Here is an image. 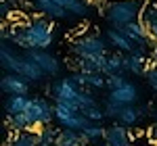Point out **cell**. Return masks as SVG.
<instances>
[{"instance_id":"obj_1","label":"cell","mask_w":157,"mask_h":146,"mask_svg":"<svg viewBox=\"0 0 157 146\" xmlns=\"http://www.w3.org/2000/svg\"><path fill=\"white\" fill-rule=\"evenodd\" d=\"M2 42H11L23 50H48L55 38V27L46 17L34 15L25 23L13 25L11 29H2Z\"/></svg>"},{"instance_id":"obj_2","label":"cell","mask_w":157,"mask_h":146,"mask_svg":"<svg viewBox=\"0 0 157 146\" xmlns=\"http://www.w3.org/2000/svg\"><path fill=\"white\" fill-rule=\"evenodd\" d=\"M147 0H115L105 4V17L111 27L124 29L130 23L140 21V15L145 9Z\"/></svg>"},{"instance_id":"obj_3","label":"cell","mask_w":157,"mask_h":146,"mask_svg":"<svg viewBox=\"0 0 157 146\" xmlns=\"http://www.w3.org/2000/svg\"><path fill=\"white\" fill-rule=\"evenodd\" d=\"M107 38H101L98 34H84L75 38L71 44V52L75 59H94V57H105L107 54Z\"/></svg>"},{"instance_id":"obj_4","label":"cell","mask_w":157,"mask_h":146,"mask_svg":"<svg viewBox=\"0 0 157 146\" xmlns=\"http://www.w3.org/2000/svg\"><path fill=\"white\" fill-rule=\"evenodd\" d=\"M50 92H52V96H55V102L67 104V107H71V109H78L80 96H82L84 90L75 84L71 77H63V79H57L55 84L50 86Z\"/></svg>"},{"instance_id":"obj_5","label":"cell","mask_w":157,"mask_h":146,"mask_svg":"<svg viewBox=\"0 0 157 146\" xmlns=\"http://www.w3.org/2000/svg\"><path fill=\"white\" fill-rule=\"evenodd\" d=\"M27 119L32 123V127L38 130V127H44V125H50L52 119H55V107L50 104L46 98L42 96H34L29 100V107L25 111Z\"/></svg>"},{"instance_id":"obj_6","label":"cell","mask_w":157,"mask_h":146,"mask_svg":"<svg viewBox=\"0 0 157 146\" xmlns=\"http://www.w3.org/2000/svg\"><path fill=\"white\" fill-rule=\"evenodd\" d=\"M55 121L59 123L63 130H75V132H82L92 123L86 119V115L82 111L71 109L67 104H59V102H55Z\"/></svg>"},{"instance_id":"obj_7","label":"cell","mask_w":157,"mask_h":146,"mask_svg":"<svg viewBox=\"0 0 157 146\" xmlns=\"http://www.w3.org/2000/svg\"><path fill=\"white\" fill-rule=\"evenodd\" d=\"M25 57L29 61H34L44 71L46 77H57L61 73V63L57 57H52L48 50H25Z\"/></svg>"},{"instance_id":"obj_8","label":"cell","mask_w":157,"mask_h":146,"mask_svg":"<svg viewBox=\"0 0 157 146\" xmlns=\"http://www.w3.org/2000/svg\"><path fill=\"white\" fill-rule=\"evenodd\" d=\"M105 144L107 146H134V132L130 127L113 123L105 132Z\"/></svg>"},{"instance_id":"obj_9","label":"cell","mask_w":157,"mask_h":146,"mask_svg":"<svg viewBox=\"0 0 157 146\" xmlns=\"http://www.w3.org/2000/svg\"><path fill=\"white\" fill-rule=\"evenodd\" d=\"M0 90L9 96H27L29 92V82L17 75V73H4L0 79Z\"/></svg>"},{"instance_id":"obj_10","label":"cell","mask_w":157,"mask_h":146,"mask_svg":"<svg viewBox=\"0 0 157 146\" xmlns=\"http://www.w3.org/2000/svg\"><path fill=\"white\" fill-rule=\"evenodd\" d=\"M138 94H140V92H138L136 84L126 82L121 88L113 90V92H109V100L117 102V104H121V107H134L136 100H138Z\"/></svg>"},{"instance_id":"obj_11","label":"cell","mask_w":157,"mask_h":146,"mask_svg":"<svg viewBox=\"0 0 157 146\" xmlns=\"http://www.w3.org/2000/svg\"><path fill=\"white\" fill-rule=\"evenodd\" d=\"M21 63H23V57H19L15 50L11 48L9 42H2L0 44V65L6 73H21Z\"/></svg>"},{"instance_id":"obj_12","label":"cell","mask_w":157,"mask_h":146,"mask_svg":"<svg viewBox=\"0 0 157 146\" xmlns=\"http://www.w3.org/2000/svg\"><path fill=\"white\" fill-rule=\"evenodd\" d=\"M140 23L145 25L151 42H157V0H147L140 15Z\"/></svg>"},{"instance_id":"obj_13","label":"cell","mask_w":157,"mask_h":146,"mask_svg":"<svg viewBox=\"0 0 157 146\" xmlns=\"http://www.w3.org/2000/svg\"><path fill=\"white\" fill-rule=\"evenodd\" d=\"M105 38H107V42L111 46H115V48L120 50V52H134L136 46H134L132 42H130V38L126 36L121 29H115V27H109L107 31H105Z\"/></svg>"},{"instance_id":"obj_14","label":"cell","mask_w":157,"mask_h":146,"mask_svg":"<svg viewBox=\"0 0 157 146\" xmlns=\"http://www.w3.org/2000/svg\"><path fill=\"white\" fill-rule=\"evenodd\" d=\"M34 6H36L38 15L42 17H48V19H65L69 13L65 11L63 6H59L55 0H34Z\"/></svg>"},{"instance_id":"obj_15","label":"cell","mask_w":157,"mask_h":146,"mask_svg":"<svg viewBox=\"0 0 157 146\" xmlns=\"http://www.w3.org/2000/svg\"><path fill=\"white\" fill-rule=\"evenodd\" d=\"M126 67H128V73H134V75H145L149 65H147V57L143 52H130L126 54Z\"/></svg>"},{"instance_id":"obj_16","label":"cell","mask_w":157,"mask_h":146,"mask_svg":"<svg viewBox=\"0 0 157 146\" xmlns=\"http://www.w3.org/2000/svg\"><path fill=\"white\" fill-rule=\"evenodd\" d=\"M145 115H147V109H145V107H126V109L121 111L117 123L126 125V127H134V125L140 121Z\"/></svg>"},{"instance_id":"obj_17","label":"cell","mask_w":157,"mask_h":146,"mask_svg":"<svg viewBox=\"0 0 157 146\" xmlns=\"http://www.w3.org/2000/svg\"><path fill=\"white\" fill-rule=\"evenodd\" d=\"M29 100H32L29 96H9L6 102H4V113H6V117L25 113L27 107H29Z\"/></svg>"},{"instance_id":"obj_18","label":"cell","mask_w":157,"mask_h":146,"mask_svg":"<svg viewBox=\"0 0 157 146\" xmlns=\"http://www.w3.org/2000/svg\"><path fill=\"white\" fill-rule=\"evenodd\" d=\"M105 75H126L128 73V67H126V57L121 54V52H115V54H109L107 59V67H105Z\"/></svg>"},{"instance_id":"obj_19","label":"cell","mask_w":157,"mask_h":146,"mask_svg":"<svg viewBox=\"0 0 157 146\" xmlns=\"http://www.w3.org/2000/svg\"><path fill=\"white\" fill-rule=\"evenodd\" d=\"M21 77H25L27 82H42L46 75H44V71L38 67L34 61H29L27 57H23V63H21V73H19Z\"/></svg>"},{"instance_id":"obj_20","label":"cell","mask_w":157,"mask_h":146,"mask_svg":"<svg viewBox=\"0 0 157 146\" xmlns=\"http://www.w3.org/2000/svg\"><path fill=\"white\" fill-rule=\"evenodd\" d=\"M9 146H40L38 144L36 130L29 132H13L9 138Z\"/></svg>"},{"instance_id":"obj_21","label":"cell","mask_w":157,"mask_h":146,"mask_svg":"<svg viewBox=\"0 0 157 146\" xmlns=\"http://www.w3.org/2000/svg\"><path fill=\"white\" fill-rule=\"evenodd\" d=\"M59 127H55L52 123L44 125V127H38L36 136H38V144L40 146H55L57 144V138H59Z\"/></svg>"},{"instance_id":"obj_22","label":"cell","mask_w":157,"mask_h":146,"mask_svg":"<svg viewBox=\"0 0 157 146\" xmlns=\"http://www.w3.org/2000/svg\"><path fill=\"white\" fill-rule=\"evenodd\" d=\"M84 144L86 142H84L82 132H75V130H61L55 146H84Z\"/></svg>"},{"instance_id":"obj_23","label":"cell","mask_w":157,"mask_h":146,"mask_svg":"<svg viewBox=\"0 0 157 146\" xmlns=\"http://www.w3.org/2000/svg\"><path fill=\"white\" fill-rule=\"evenodd\" d=\"M6 127H9L11 132H29V130H34L25 113H21V115H13V117H6Z\"/></svg>"},{"instance_id":"obj_24","label":"cell","mask_w":157,"mask_h":146,"mask_svg":"<svg viewBox=\"0 0 157 146\" xmlns=\"http://www.w3.org/2000/svg\"><path fill=\"white\" fill-rule=\"evenodd\" d=\"M105 132L107 127H103L101 123H90L86 130H82V136H84V142H97V140H105Z\"/></svg>"},{"instance_id":"obj_25","label":"cell","mask_w":157,"mask_h":146,"mask_svg":"<svg viewBox=\"0 0 157 146\" xmlns=\"http://www.w3.org/2000/svg\"><path fill=\"white\" fill-rule=\"evenodd\" d=\"M59 6H63L67 13H71V15H86V11H88V6H86L84 0H55Z\"/></svg>"},{"instance_id":"obj_26","label":"cell","mask_w":157,"mask_h":146,"mask_svg":"<svg viewBox=\"0 0 157 146\" xmlns=\"http://www.w3.org/2000/svg\"><path fill=\"white\" fill-rule=\"evenodd\" d=\"M105 117H109V119H120V115H121V111L126 109V107H121V104H117V102H113V100H109L107 98V102H105Z\"/></svg>"},{"instance_id":"obj_27","label":"cell","mask_w":157,"mask_h":146,"mask_svg":"<svg viewBox=\"0 0 157 146\" xmlns=\"http://www.w3.org/2000/svg\"><path fill=\"white\" fill-rule=\"evenodd\" d=\"M86 79H88V88H94V90L107 86V75L103 73H86Z\"/></svg>"},{"instance_id":"obj_28","label":"cell","mask_w":157,"mask_h":146,"mask_svg":"<svg viewBox=\"0 0 157 146\" xmlns=\"http://www.w3.org/2000/svg\"><path fill=\"white\" fill-rule=\"evenodd\" d=\"M84 115H86V119H88V121L101 123L103 119H105V109H103V107H98V104H94V107L86 109V111H84Z\"/></svg>"},{"instance_id":"obj_29","label":"cell","mask_w":157,"mask_h":146,"mask_svg":"<svg viewBox=\"0 0 157 146\" xmlns=\"http://www.w3.org/2000/svg\"><path fill=\"white\" fill-rule=\"evenodd\" d=\"M128 79H126V75H109L107 77V90L109 92H113V90H117V88H121V86L126 84Z\"/></svg>"},{"instance_id":"obj_30","label":"cell","mask_w":157,"mask_h":146,"mask_svg":"<svg viewBox=\"0 0 157 146\" xmlns=\"http://www.w3.org/2000/svg\"><path fill=\"white\" fill-rule=\"evenodd\" d=\"M145 77H147V84H149L157 92V63H151V65H149Z\"/></svg>"},{"instance_id":"obj_31","label":"cell","mask_w":157,"mask_h":146,"mask_svg":"<svg viewBox=\"0 0 157 146\" xmlns=\"http://www.w3.org/2000/svg\"><path fill=\"white\" fill-rule=\"evenodd\" d=\"M147 142L149 144H153V146H157V123H153L149 130H147Z\"/></svg>"},{"instance_id":"obj_32","label":"cell","mask_w":157,"mask_h":146,"mask_svg":"<svg viewBox=\"0 0 157 146\" xmlns=\"http://www.w3.org/2000/svg\"><path fill=\"white\" fill-rule=\"evenodd\" d=\"M0 13H2V15H9V13H11V6H9V2H6V0H2V2H0Z\"/></svg>"},{"instance_id":"obj_33","label":"cell","mask_w":157,"mask_h":146,"mask_svg":"<svg viewBox=\"0 0 157 146\" xmlns=\"http://www.w3.org/2000/svg\"><path fill=\"white\" fill-rule=\"evenodd\" d=\"M98 2H103V4H107V2H115V0H98Z\"/></svg>"},{"instance_id":"obj_34","label":"cell","mask_w":157,"mask_h":146,"mask_svg":"<svg viewBox=\"0 0 157 146\" xmlns=\"http://www.w3.org/2000/svg\"><path fill=\"white\" fill-rule=\"evenodd\" d=\"M143 146H153V144H149V142H147V144H143Z\"/></svg>"},{"instance_id":"obj_35","label":"cell","mask_w":157,"mask_h":146,"mask_svg":"<svg viewBox=\"0 0 157 146\" xmlns=\"http://www.w3.org/2000/svg\"><path fill=\"white\" fill-rule=\"evenodd\" d=\"M103 146H107V144H103Z\"/></svg>"}]
</instances>
